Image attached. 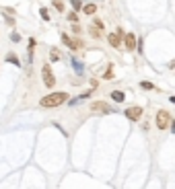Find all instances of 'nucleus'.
<instances>
[{"mask_svg": "<svg viewBox=\"0 0 175 189\" xmlns=\"http://www.w3.org/2000/svg\"><path fill=\"white\" fill-rule=\"evenodd\" d=\"M68 99H70L68 93H52V94H48V97H43V99L39 101V105L41 107H58V105L66 103Z\"/></svg>", "mask_w": 175, "mask_h": 189, "instance_id": "f257e3e1", "label": "nucleus"}, {"mask_svg": "<svg viewBox=\"0 0 175 189\" xmlns=\"http://www.w3.org/2000/svg\"><path fill=\"white\" fill-rule=\"evenodd\" d=\"M41 78H43V85L48 86V89H52V86L56 85L54 72H52V68H50V66H43V68H41Z\"/></svg>", "mask_w": 175, "mask_h": 189, "instance_id": "f03ea898", "label": "nucleus"}, {"mask_svg": "<svg viewBox=\"0 0 175 189\" xmlns=\"http://www.w3.org/2000/svg\"><path fill=\"white\" fill-rule=\"evenodd\" d=\"M91 111H95V113H111V107L103 101H95V103H91Z\"/></svg>", "mask_w": 175, "mask_h": 189, "instance_id": "7ed1b4c3", "label": "nucleus"}, {"mask_svg": "<svg viewBox=\"0 0 175 189\" xmlns=\"http://www.w3.org/2000/svg\"><path fill=\"white\" fill-rule=\"evenodd\" d=\"M124 115L128 117V119L136 121V119H140V115H142V107H138V105H134V107H128Z\"/></svg>", "mask_w": 175, "mask_h": 189, "instance_id": "20e7f679", "label": "nucleus"}, {"mask_svg": "<svg viewBox=\"0 0 175 189\" xmlns=\"http://www.w3.org/2000/svg\"><path fill=\"white\" fill-rule=\"evenodd\" d=\"M157 125H159V129H165L167 125H169V113H167V111L161 109L159 113H157Z\"/></svg>", "mask_w": 175, "mask_h": 189, "instance_id": "39448f33", "label": "nucleus"}, {"mask_svg": "<svg viewBox=\"0 0 175 189\" xmlns=\"http://www.w3.org/2000/svg\"><path fill=\"white\" fill-rule=\"evenodd\" d=\"M122 35H124V33H122V29H118L115 33H109V43L113 45L115 50H120V47H122Z\"/></svg>", "mask_w": 175, "mask_h": 189, "instance_id": "423d86ee", "label": "nucleus"}, {"mask_svg": "<svg viewBox=\"0 0 175 189\" xmlns=\"http://www.w3.org/2000/svg\"><path fill=\"white\" fill-rule=\"evenodd\" d=\"M124 43H126V50H128V51H134L136 50V35L134 33H126Z\"/></svg>", "mask_w": 175, "mask_h": 189, "instance_id": "0eeeda50", "label": "nucleus"}, {"mask_svg": "<svg viewBox=\"0 0 175 189\" xmlns=\"http://www.w3.org/2000/svg\"><path fill=\"white\" fill-rule=\"evenodd\" d=\"M62 41H64V43H66V45H68L70 50H76V47H78V45H80V43H78V41H72V39H70V37H68V35H66V33H64V35H62Z\"/></svg>", "mask_w": 175, "mask_h": 189, "instance_id": "6e6552de", "label": "nucleus"}, {"mask_svg": "<svg viewBox=\"0 0 175 189\" xmlns=\"http://www.w3.org/2000/svg\"><path fill=\"white\" fill-rule=\"evenodd\" d=\"M111 99H113L115 103H122V101L126 99V94L122 93V90H113V93H111Z\"/></svg>", "mask_w": 175, "mask_h": 189, "instance_id": "1a4fd4ad", "label": "nucleus"}, {"mask_svg": "<svg viewBox=\"0 0 175 189\" xmlns=\"http://www.w3.org/2000/svg\"><path fill=\"white\" fill-rule=\"evenodd\" d=\"M85 15H95V10H97V6L95 4H85Z\"/></svg>", "mask_w": 175, "mask_h": 189, "instance_id": "9d476101", "label": "nucleus"}, {"mask_svg": "<svg viewBox=\"0 0 175 189\" xmlns=\"http://www.w3.org/2000/svg\"><path fill=\"white\" fill-rule=\"evenodd\" d=\"M91 35H93V37H95V39H99V37H101V29H99V25H97V27H93V25H91Z\"/></svg>", "mask_w": 175, "mask_h": 189, "instance_id": "9b49d317", "label": "nucleus"}, {"mask_svg": "<svg viewBox=\"0 0 175 189\" xmlns=\"http://www.w3.org/2000/svg\"><path fill=\"white\" fill-rule=\"evenodd\" d=\"M6 62H12V64H15V66H21V62H19V58H17V56H15V54H8V56H6Z\"/></svg>", "mask_w": 175, "mask_h": 189, "instance_id": "f8f14e48", "label": "nucleus"}, {"mask_svg": "<svg viewBox=\"0 0 175 189\" xmlns=\"http://www.w3.org/2000/svg\"><path fill=\"white\" fill-rule=\"evenodd\" d=\"M72 66H74V72H76V74H82V64H80V62L72 60Z\"/></svg>", "mask_w": 175, "mask_h": 189, "instance_id": "ddd939ff", "label": "nucleus"}, {"mask_svg": "<svg viewBox=\"0 0 175 189\" xmlns=\"http://www.w3.org/2000/svg\"><path fill=\"white\" fill-rule=\"evenodd\" d=\"M50 58H52L54 62H58V60H60V51H58V50H52V51H50Z\"/></svg>", "mask_w": 175, "mask_h": 189, "instance_id": "4468645a", "label": "nucleus"}, {"mask_svg": "<svg viewBox=\"0 0 175 189\" xmlns=\"http://www.w3.org/2000/svg\"><path fill=\"white\" fill-rule=\"evenodd\" d=\"M70 4H72V8H74V10L82 8V2H80V0H70Z\"/></svg>", "mask_w": 175, "mask_h": 189, "instance_id": "2eb2a0df", "label": "nucleus"}, {"mask_svg": "<svg viewBox=\"0 0 175 189\" xmlns=\"http://www.w3.org/2000/svg\"><path fill=\"white\" fill-rule=\"evenodd\" d=\"M142 89H146V90H152L155 86H152V82H148V80H142Z\"/></svg>", "mask_w": 175, "mask_h": 189, "instance_id": "dca6fc26", "label": "nucleus"}, {"mask_svg": "<svg viewBox=\"0 0 175 189\" xmlns=\"http://www.w3.org/2000/svg\"><path fill=\"white\" fill-rule=\"evenodd\" d=\"M103 76H105V78H107V80H109L111 76H113V68H111V66H109V68L105 70V74H103Z\"/></svg>", "mask_w": 175, "mask_h": 189, "instance_id": "f3484780", "label": "nucleus"}, {"mask_svg": "<svg viewBox=\"0 0 175 189\" xmlns=\"http://www.w3.org/2000/svg\"><path fill=\"white\" fill-rule=\"evenodd\" d=\"M54 6H56V8H58V10H60V12H62V10H64V4H62L60 0H56V2H54Z\"/></svg>", "mask_w": 175, "mask_h": 189, "instance_id": "a211bd4d", "label": "nucleus"}, {"mask_svg": "<svg viewBox=\"0 0 175 189\" xmlns=\"http://www.w3.org/2000/svg\"><path fill=\"white\" fill-rule=\"evenodd\" d=\"M39 15L43 17V21H50V17H48V10H45V8H41V10H39Z\"/></svg>", "mask_w": 175, "mask_h": 189, "instance_id": "6ab92c4d", "label": "nucleus"}, {"mask_svg": "<svg viewBox=\"0 0 175 189\" xmlns=\"http://www.w3.org/2000/svg\"><path fill=\"white\" fill-rule=\"evenodd\" d=\"M171 129H173V134H175V121H171Z\"/></svg>", "mask_w": 175, "mask_h": 189, "instance_id": "aec40b11", "label": "nucleus"}, {"mask_svg": "<svg viewBox=\"0 0 175 189\" xmlns=\"http://www.w3.org/2000/svg\"><path fill=\"white\" fill-rule=\"evenodd\" d=\"M171 103H175V97H171Z\"/></svg>", "mask_w": 175, "mask_h": 189, "instance_id": "412c9836", "label": "nucleus"}]
</instances>
